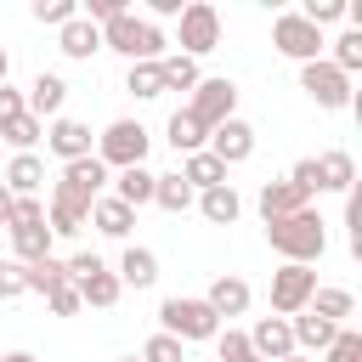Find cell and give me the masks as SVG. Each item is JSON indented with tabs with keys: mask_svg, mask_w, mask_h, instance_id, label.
Wrapping results in <instances>:
<instances>
[{
	"mask_svg": "<svg viewBox=\"0 0 362 362\" xmlns=\"http://www.w3.org/2000/svg\"><path fill=\"white\" fill-rule=\"evenodd\" d=\"M6 221H11V192L0 187V226H6Z\"/></svg>",
	"mask_w": 362,
	"mask_h": 362,
	"instance_id": "bcb514c9",
	"label": "cell"
},
{
	"mask_svg": "<svg viewBox=\"0 0 362 362\" xmlns=\"http://www.w3.org/2000/svg\"><path fill=\"white\" fill-rule=\"evenodd\" d=\"M187 113H192L204 130H215V124L238 119V85H232V79H198V85H192Z\"/></svg>",
	"mask_w": 362,
	"mask_h": 362,
	"instance_id": "9c48e42d",
	"label": "cell"
},
{
	"mask_svg": "<svg viewBox=\"0 0 362 362\" xmlns=\"http://www.w3.org/2000/svg\"><path fill=\"white\" fill-rule=\"evenodd\" d=\"M249 300H255V294H249V283H243V277H215V283H209V294H204V305H209L221 322H226V317H243V311H249Z\"/></svg>",
	"mask_w": 362,
	"mask_h": 362,
	"instance_id": "d6986e66",
	"label": "cell"
},
{
	"mask_svg": "<svg viewBox=\"0 0 362 362\" xmlns=\"http://www.w3.org/2000/svg\"><path fill=\"white\" fill-rule=\"evenodd\" d=\"M175 40H181V57H209L215 45H221V11L209 6V0H187L181 6V28H175Z\"/></svg>",
	"mask_w": 362,
	"mask_h": 362,
	"instance_id": "8992f818",
	"label": "cell"
},
{
	"mask_svg": "<svg viewBox=\"0 0 362 362\" xmlns=\"http://www.w3.org/2000/svg\"><path fill=\"white\" fill-rule=\"evenodd\" d=\"M102 51H119L124 62H158L170 45H164V28H158V23L124 11V17H113V23L102 28Z\"/></svg>",
	"mask_w": 362,
	"mask_h": 362,
	"instance_id": "7a4b0ae2",
	"label": "cell"
},
{
	"mask_svg": "<svg viewBox=\"0 0 362 362\" xmlns=\"http://www.w3.org/2000/svg\"><path fill=\"white\" fill-rule=\"evenodd\" d=\"M0 136H6V141H11L17 153H34V141H45V124H40L34 113H23V119H11V124H6Z\"/></svg>",
	"mask_w": 362,
	"mask_h": 362,
	"instance_id": "836d02e7",
	"label": "cell"
},
{
	"mask_svg": "<svg viewBox=\"0 0 362 362\" xmlns=\"http://www.w3.org/2000/svg\"><path fill=\"white\" fill-rule=\"evenodd\" d=\"M153 204H158V209H170V215H181V209H192V204H198V192H192V187L181 181V170H175V175H158V181H153Z\"/></svg>",
	"mask_w": 362,
	"mask_h": 362,
	"instance_id": "f1b7e54d",
	"label": "cell"
},
{
	"mask_svg": "<svg viewBox=\"0 0 362 362\" xmlns=\"http://www.w3.org/2000/svg\"><path fill=\"white\" fill-rule=\"evenodd\" d=\"M141 362H187V345L170 339V334H153V339L141 345Z\"/></svg>",
	"mask_w": 362,
	"mask_h": 362,
	"instance_id": "74e56055",
	"label": "cell"
},
{
	"mask_svg": "<svg viewBox=\"0 0 362 362\" xmlns=\"http://www.w3.org/2000/svg\"><path fill=\"white\" fill-rule=\"evenodd\" d=\"M288 181H294L305 198H311V192H322V181H317V158H300V164L288 170Z\"/></svg>",
	"mask_w": 362,
	"mask_h": 362,
	"instance_id": "ee69618b",
	"label": "cell"
},
{
	"mask_svg": "<svg viewBox=\"0 0 362 362\" xmlns=\"http://www.w3.org/2000/svg\"><path fill=\"white\" fill-rule=\"evenodd\" d=\"M317 181H322V192H351V187H356V158L339 153V147H328V153L317 158Z\"/></svg>",
	"mask_w": 362,
	"mask_h": 362,
	"instance_id": "484cf974",
	"label": "cell"
},
{
	"mask_svg": "<svg viewBox=\"0 0 362 362\" xmlns=\"http://www.w3.org/2000/svg\"><path fill=\"white\" fill-rule=\"evenodd\" d=\"M113 277H119V288H153V283H158V255H153L147 243H124Z\"/></svg>",
	"mask_w": 362,
	"mask_h": 362,
	"instance_id": "9a60e30c",
	"label": "cell"
},
{
	"mask_svg": "<svg viewBox=\"0 0 362 362\" xmlns=\"http://www.w3.org/2000/svg\"><path fill=\"white\" fill-rule=\"evenodd\" d=\"M283 362H311V356H300V351H294V356H283Z\"/></svg>",
	"mask_w": 362,
	"mask_h": 362,
	"instance_id": "681fc988",
	"label": "cell"
},
{
	"mask_svg": "<svg viewBox=\"0 0 362 362\" xmlns=\"http://www.w3.org/2000/svg\"><path fill=\"white\" fill-rule=\"evenodd\" d=\"M0 362H40V356H34V351H6Z\"/></svg>",
	"mask_w": 362,
	"mask_h": 362,
	"instance_id": "c3c4849f",
	"label": "cell"
},
{
	"mask_svg": "<svg viewBox=\"0 0 362 362\" xmlns=\"http://www.w3.org/2000/svg\"><path fill=\"white\" fill-rule=\"evenodd\" d=\"M294 209H311V198H305V192H300L288 175L260 187V215H266V221H283V215H294Z\"/></svg>",
	"mask_w": 362,
	"mask_h": 362,
	"instance_id": "44dd1931",
	"label": "cell"
},
{
	"mask_svg": "<svg viewBox=\"0 0 362 362\" xmlns=\"http://www.w3.org/2000/svg\"><path fill=\"white\" fill-rule=\"evenodd\" d=\"M0 187H6L11 198H40V187H45V164H40V153H17V158L6 164V175H0Z\"/></svg>",
	"mask_w": 362,
	"mask_h": 362,
	"instance_id": "e0dca14e",
	"label": "cell"
},
{
	"mask_svg": "<svg viewBox=\"0 0 362 362\" xmlns=\"http://www.w3.org/2000/svg\"><path fill=\"white\" fill-rule=\"evenodd\" d=\"M288 334H294V351L300 356H311V351H328L334 345V322H322V317H311V311H300V317H288Z\"/></svg>",
	"mask_w": 362,
	"mask_h": 362,
	"instance_id": "d4e9b609",
	"label": "cell"
},
{
	"mask_svg": "<svg viewBox=\"0 0 362 362\" xmlns=\"http://www.w3.org/2000/svg\"><path fill=\"white\" fill-rule=\"evenodd\" d=\"M124 362H141V356H124Z\"/></svg>",
	"mask_w": 362,
	"mask_h": 362,
	"instance_id": "f907efd6",
	"label": "cell"
},
{
	"mask_svg": "<svg viewBox=\"0 0 362 362\" xmlns=\"http://www.w3.org/2000/svg\"><path fill=\"white\" fill-rule=\"evenodd\" d=\"M6 79H11V51L0 45V85H6Z\"/></svg>",
	"mask_w": 362,
	"mask_h": 362,
	"instance_id": "7dc6e473",
	"label": "cell"
},
{
	"mask_svg": "<svg viewBox=\"0 0 362 362\" xmlns=\"http://www.w3.org/2000/svg\"><path fill=\"white\" fill-rule=\"evenodd\" d=\"M322 362H362V334H356V328H339L334 345L322 351Z\"/></svg>",
	"mask_w": 362,
	"mask_h": 362,
	"instance_id": "f35d334b",
	"label": "cell"
},
{
	"mask_svg": "<svg viewBox=\"0 0 362 362\" xmlns=\"http://www.w3.org/2000/svg\"><path fill=\"white\" fill-rule=\"evenodd\" d=\"M124 90H130L136 102H158V96H164L158 62H130V74H124Z\"/></svg>",
	"mask_w": 362,
	"mask_h": 362,
	"instance_id": "4dcf8cb0",
	"label": "cell"
},
{
	"mask_svg": "<svg viewBox=\"0 0 362 362\" xmlns=\"http://www.w3.org/2000/svg\"><path fill=\"white\" fill-rule=\"evenodd\" d=\"M317 294V272L311 266H277L272 272V317H300Z\"/></svg>",
	"mask_w": 362,
	"mask_h": 362,
	"instance_id": "30bf717a",
	"label": "cell"
},
{
	"mask_svg": "<svg viewBox=\"0 0 362 362\" xmlns=\"http://www.w3.org/2000/svg\"><path fill=\"white\" fill-rule=\"evenodd\" d=\"M215 351H221V362H249V356H255L243 328H221V334H215Z\"/></svg>",
	"mask_w": 362,
	"mask_h": 362,
	"instance_id": "8d00e7d4",
	"label": "cell"
},
{
	"mask_svg": "<svg viewBox=\"0 0 362 362\" xmlns=\"http://www.w3.org/2000/svg\"><path fill=\"white\" fill-rule=\"evenodd\" d=\"M147 11H153V17H181V0H147ZM153 17H147V23H153Z\"/></svg>",
	"mask_w": 362,
	"mask_h": 362,
	"instance_id": "f6af8a7d",
	"label": "cell"
},
{
	"mask_svg": "<svg viewBox=\"0 0 362 362\" xmlns=\"http://www.w3.org/2000/svg\"><path fill=\"white\" fill-rule=\"evenodd\" d=\"M23 102H28V113L45 124V119H62V102H68V79L62 74H34V85L23 90Z\"/></svg>",
	"mask_w": 362,
	"mask_h": 362,
	"instance_id": "4fadbf2b",
	"label": "cell"
},
{
	"mask_svg": "<svg viewBox=\"0 0 362 362\" xmlns=\"http://www.w3.org/2000/svg\"><path fill=\"white\" fill-rule=\"evenodd\" d=\"M164 141L187 158V153H204V147H209V130H204L187 107H175V113H170V124H164Z\"/></svg>",
	"mask_w": 362,
	"mask_h": 362,
	"instance_id": "7402d4cb",
	"label": "cell"
},
{
	"mask_svg": "<svg viewBox=\"0 0 362 362\" xmlns=\"http://www.w3.org/2000/svg\"><path fill=\"white\" fill-rule=\"evenodd\" d=\"M45 305H51V317H79L85 305H79V288L74 283H57L51 294H45Z\"/></svg>",
	"mask_w": 362,
	"mask_h": 362,
	"instance_id": "ab89813d",
	"label": "cell"
},
{
	"mask_svg": "<svg viewBox=\"0 0 362 362\" xmlns=\"http://www.w3.org/2000/svg\"><path fill=\"white\" fill-rule=\"evenodd\" d=\"M45 232H51V238H62V243H68V238H79V232H85V209H74V204H57V198H51V204H45Z\"/></svg>",
	"mask_w": 362,
	"mask_h": 362,
	"instance_id": "1f68e13d",
	"label": "cell"
},
{
	"mask_svg": "<svg viewBox=\"0 0 362 362\" xmlns=\"http://www.w3.org/2000/svg\"><path fill=\"white\" fill-rule=\"evenodd\" d=\"M158 79H164V90H187V96H192V85H198L204 74H198V62H192V57L164 51V57H158Z\"/></svg>",
	"mask_w": 362,
	"mask_h": 362,
	"instance_id": "4316f807",
	"label": "cell"
},
{
	"mask_svg": "<svg viewBox=\"0 0 362 362\" xmlns=\"http://www.w3.org/2000/svg\"><path fill=\"white\" fill-rule=\"evenodd\" d=\"M147 147H153V136H147L141 119H113V124L96 136L90 153H96L107 170H130V164H147Z\"/></svg>",
	"mask_w": 362,
	"mask_h": 362,
	"instance_id": "277c9868",
	"label": "cell"
},
{
	"mask_svg": "<svg viewBox=\"0 0 362 362\" xmlns=\"http://www.w3.org/2000/svg\"><path fill=\"white\" fill-rule=\"evenodd\" d=\"M23 113H28V102H23V90L6 79V85H0V130H6L11 119H23Z\"/></svg>",
	"mask_w": 362,
	"mask_h": 362,
	"instance_id": "7bdbcfd3",
	"label": "cell"
},
{
	"mask_svg": "<svg viewBox=\"0 0 362 362\" xmlns=\"http://www.w3.org/2000/svg\"><path fill=\"white\" fill-rule=\"evenodd\" d=\"M300 90H305L317 107H328V113L351 107V79H345L328 57H317V62H305V68H300Z\"/></svg>",
	"mask_w": 362,
	"mask_h": 362,
	"instance_id": "ba28073f",
	"label": "cell"
},
{
	"mask_svg": "<svg viewBox=\"0 0 362 362\" xmlns=\"http://www.w3.org/2000/svg\"><path fill=\"white\" fill-rule=\"evenodd\" d=\"M198 215H204L209 226H232V221L243 215V198H238V187L226 181V187H209V192H198Z\"/></svg>",
	"mask_w": 362,
	"mask_h": 362,
	"instance_id": "cb8c5ba5",
	"label": "cell"
},
{
	"mask_svg": "<svg viewBox=\"0 0 362 362\" xmlns=\"http://www.w3.org/2000/svg\"><path fill=\"white\" fill-rule=\"evenodd\" d=\"M45 221V204L40 198H11V221H6V232L11 226H40Z\"/></svg>",
	"mask_w": 362,
	"mask_h": 362,
	"instance_id": "60d3db41",
	"label": "cell"
},
{
	"mask_svg": "<svg viewBox=\"0 0 362 362\" xmlns=\"http://www.w3.org/2000/svg\"><path fill=\"white\" fill-rule=\"evenodd\" d=\"M23 283H28V294H51L57 283H68V260H57V255H45V260H34V266H23Z\"/></svg>",
	"mask_w": 362,
	"mask_h": 362,
	"instance_id": "f546056e",
	"label": "cell"
},
{
	"mask_svg": "<svg viewBox=\"0 0 362 362\" xmlns=\"http://www.w3.org/2000/svg\"><path fill=\"white\" fill-rule=\"evenodd\" d=\"M272 45H277L288 62H300V68H305V62H317V57H322V45H328V40H322L300 11H277V23H272Z\"/></svg>",
	"mask_w": 362,
	"mask_h": 362,
	"instance_id": "52a82bcc",
	"label": "cell"
},
{
	"mask_svg": "<svg viewBox=\"0 0 362 362\" xmlns=\"http://www.w3.org/2000/svg\"><path fill=\"white\" fill-rule=\"evenodd\" d=\"M345 6H351V0H305V6H300V17L322 34L328 23H345Z\"/></svg>",
	"mask_w": 362,
	"mask_h": 362,
	"instance_id": "e575fe53",
	"label": "cell"
},
{
	"mask_svg": "<svg viewBox=\"0 0 362 362\" xmlns=\"http://www.w3.org/2000/svg\"><path fill=\"white\" fill-rule=\"evenodd\" d=\"M305 311H311V317H322V322H334V328H339V322H345V317H351V311H356V294H351V288H317V294H311V305H305Z\"/></svg>",
	"mask_w": 362,
	"mask_h": 362,
	"instance_id": "83f0119b",
	"label": "cell"
},
{
	"mask_svg": "<svg viewBox=\"0 0 362 362\" xmlns=\"http://www.w3.org/2000/svg\"><path fill=\"white\" fill-rule=\"evenodd\" d=\"M28 283H23V266L17 260H0V300H23Z\"/></svg>",
	"mask_w": 362,
	"mask_h": 362,
	"instance_id": "b9f144b4",
	"label": "cell"
},
{
	"mask_svg": "<svg viewBox=\"0 0 362 362\" xmlns=\"http://www.w3.org/2000/svg\"><path fill=\"white\" fill-rule=\"evenodd\" d=\"M107 181H113V175H107V164L90 153V158L62 164V175H57V187H51V198H57V204H74V209H85V215H90V204L107 192Z\"/></svg>",
	"mask_w": 362,
	"mask_h": 362,
	"instance_id": "5b68a950",
	"label": "cell"
},
{
	"mask_svg": "<svg viewBox=\"0 0 362 362\" xmlns=\"http://www.w3.org/2000/svg\"><path fill=\"white\" fill-rule=\"evenodd\" d=\"M181 181L192 187V192H209V187H226V164L204 147V153H187L181 158Z\"/></svg>",
	"mask_w": 362,
	"mask_h": 362,
	"instance_id": "603a6c76",
	"label": "cell"
},
{
	"mask_svg": "<svg viewBox=\"0 0 362 362\" xmlns=\"http://www.w3.org/2000/svg\"><path fill=\"white\" fill-rule=\"evenodd\" d=\"M158 334H170V339H181V345L215 339V334H221V317H215L204 300H192V294H170V300L158 305Z\"/></svg>",
	"mask_w": 362,
	"mask_h": 362,
	"instance_id": "3957f363",
	"label": "cell"
},
{
	"mask_svg": "<svg viewBox=\"0 0 362 362\" xmlns=\"http://www.w3.org/2000/svg\"><path fill=\"white\" fill-rule=\"evenodd\" d=\"M57 51H62L68 62H90V57L102 51V28H96V23H85V17H74V23H62V28H57Z\"/></svg>",
	"mask_w": 362,
	"mask_h": 362,
	"instance_id": "2e32d148",
	"label": "cell"
},
{
	"mask_svg": "<svg viewBox=\"0 0 362 362\" xmlns=\"http://www.w3.org/2000/svg\"><path fill=\"white\" fill-rule=\"evenodd\" d=\"M209 153L232 170V164H243V158H255V124L249 119H226V124H215L209 130Z\"/></svg>",
	"mask_w": 362,
	"mask_h": 362,
	"instance_id": "8fae6325",
	"label": "cell"
},
{
	"mask_svg": "<svg viewBox=\"0 0 362 362\" xmlns=\"http://www.w3.org/2000/svg\"><path fill=\"white\" fill-rule=\"evenodd\" d=\"M328 62H334V68H339V74L351 79V74L362 68V28H345V34L334 40V51H328Z\"/></svg>",
	"mask_w": 362,
	"mask_h": 362,
	"instance_id": "d6a6232c",
	"label": "cell"
},
{
	"mask_svg": "<svg viewBox=\"0 0 362 362\" xmlns=\"http://www.w3.org/2000/svg\"><path fill=\"white\" fill-rule=\"evenodd\" d=\"M85 221H90L102 238H130V226H136V209H130V204H119L113 192H102V198L90 204V215H85Z\"/></svg>",
	"mask_w": 362,
	"mask_h": 362,
	"instance_id": "ac0fdd59",
	"label": "cell"
},
{
	"mask_svg": "<svg viewBox=\"0 0 362 362\" xmlns=\"http://www.w3.org/2000/svg\"><path fill=\"white\" fill-rule=\"evenodd\" d=\"M153 181H158V175H153L147 164H130V170H113V181H107V187H113V198H119V204L141 209V204H153Z\"/></svg>",
	"mask_w": 362,
	"mask_h": 362,
	"instance_id": "ffe728a7",
	"label": "cell"
},
{
	"mask_svg": "<svg viewBox=\"0 0 362 362\" xmlns=\"http://www.w3.org/2000/svg\"><path fill=\"white\" fill-rule=\"evenodd\" d=\"M249 362H260V356H249Z\"/></svg>",
	"mask_w": 362,
	"mask_h": 362,
	"instance_id": "816d5d0a",
	"label": "cell"
},
{
	"mask_svg": "<svg viewBox=\"0 0 362 362\" xmlns=\"http://www.w3.org/2000/svg\"><path fill=\"white\" fill-rule=\"evenodd\" d=\"M249 351H255L260 362H283V356H294V334H288V317H260V322L249 328Z\"/></svg>",
	"mask_w": 362,
	"mask_h": 362,
	"instance_id": "7c38bea8",
	"label": "cell"
},
{
	"mask_svg": "<svg viewBox=\"0 0 362 362\" xmlns=\"http://www.w3.org/2000/svg\"><path fill=\"white\" fill-rule=\"evenodd\" d=\"M74 17H79V0H34V23L62 28V23H74Z\"/></svg>",
	"mask_w": 362,
	"mask_h": 362,
	"instance_id": "d590c367",
	"label": "cell"
},
{
	"mask_svg": "<svg viewBox=\"0 0 362 362\" xmlns=\"http://www.w3.org/2000/svg\"><path fill=\"white\" fill-rule=\"evenodd\" d=\"M266 243L283 255V266H311L328 249V226H322L317 209H294L283 221H266Z\"/></svg>",
	"mask_w": 362,
	"mask_h": 362,
	"instance_id": "6da1fadb",
	"label": "cell"
},
{
	"mask_svg": "<svg viewBox=\"0 0 362 362\" xmlns=\"http://www.w3.org/2000/svg\"><path fill=\"white\" fill-rule=\"evenodd\" d=\"M45 147H51L62 164L90 158V124H79V119H51V124H45Z\"/></svg>",
	"mask_w": 362,
	"mask_h": 362,
	"instance_id": "5bb4252c",
	"label": "cell"
}]
</instances>
